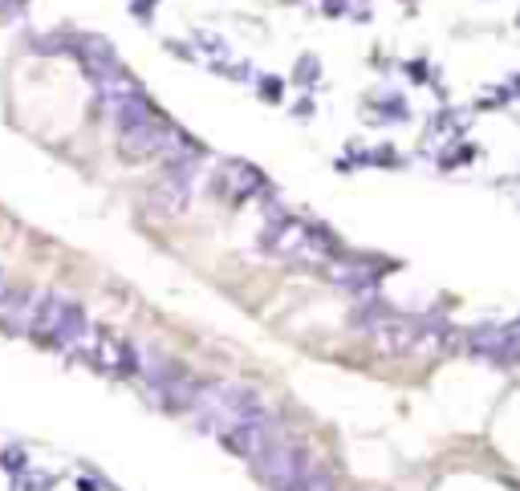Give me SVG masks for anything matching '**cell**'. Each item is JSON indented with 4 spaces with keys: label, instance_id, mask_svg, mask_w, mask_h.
I'll return each mask as SVG.
<instances>
[{
    "label": "cell",
    "instance_id": "6da1fadb",
    "mask_svg": "<svg viewBox=\"0 0 520 491\" xmlns=\"http://www.w3.org/2000/svg\"><path fill=\"white\" fill-rule=\"evenodd\" d=\"M184 130L167 126V118H151V122H135L118 130V154L126 163H146V159H167V151L175 146V138Z\"/></svg>",
    "mask_w": 520,
    "mask_h": 491
},
{
    "label": "cell",
    "instance_id": "7a4b0ae2",
    "mask_svg": "<svg viewBox=\"0 0 520 491\" xmlns=\"http://www.w3.org/2000/svg\"><path fill=\"white\" fill-rule=\"evenodd\" d=\"M305 463H309L305 451H301L297 443H289L285 434H277V439L252 459V467H256L260 483H264L269 491H285L301 472H305Z\"/></svg>",
    "mask_w": 520,
    "mask_h": 491
},
{
    "label": "cell",
    "instance_id": "3957f363",
    "mask_svg": "<svg viewBox=\"0 0 520 491\" xmlns=\"http://www.w3.org/2000/svg\"><path fill=\"white\" fill-rule=\"evenodd\" d=\"M374 341H378V349L382 354H395V357H403V354H414V349H423V333H427V317H406V313H386L382 321H378L374 329Z\"/></svg>",
    "mask_w": 520,
    "mask_h": 491
},
{
    "label": "cell",
    "instance_id": "277c9868",
    "mask_svg": "<svg viewBox=\"0 0 520 491\" xmlns=\"http://www.w3.org/2000/svg\"><path fill=\"white\" fill-rule=\"evenodd\" d=\"M90 346L82 349V354L94 362V370H102V374H138V354L130 341L114 338L110 329H90Z\"/></svg>",
    "mask_w": 520,
    "mask_h": 491
},
{
    "label": "cell",
    "instance_id": "5b68a950",
    "mask_svg": "<svg viewBox=\"0 0 520 491\" xmlns=\"http://www.w3.org/2000/svg\"><path fill=\"white\" fill-rule=\"evenodd\" d=\"M277 434H280V426L272 423V415H264V418H248V423H232L228 431H220V439L232 455H240V459L252 463Z\"/></svg>",
    "mask_w": 520,
    "mask_h": 491
},
{
    "label": "cell",
    "instance_id": "8992f818",
    "mask_svg": "<svg viewBox=\"0 0 520 491\" xmlns=\"http://www.w3.org/2000/svg\"><path fill=\"white\" fill-rule=\"evenodd\" d=\"M468 349L492 366H520V338L508 329H472L468 333Z\"/></svg>",
    "mask_w": 520,
    "mask_h": 491
},
{
    "label": "cell",
    "instance_id": "52a82bcc",
    "mask_svg": "<svg viewBox=\"0 0 520 491\" xmlns=\"http://www.w3.org/2000/svg\"><path fill=\"white\" fill-rule=\"evenodd\" d=\"M86 338H90V313H86V305H77V300L61 297V308H58V317H53V325H49L45 341H49V346H58V349H77Z\"/></svg>",
    "mask_w": 520,
    "mask_h": 491
},
{
    "label": "cell",
    "instance_id": "ba28073f",
    "mask_svg": "<svg viewBox=\"0 0 520 491\" xmlns=\"http://www.w3.org/2000/svg\"><path fill=\"white\" fill-rule=\"evenodd\" d=\"M77 61L86 66V74L94 77V86H102V82H110V77L126 74L122 61H118L114 45H110L106 37H82L77 41Z\"/></svg>",
    "mask_w": 520,
    "mask_h": 491
},
{
    "label": "cell",
    "instance_id": "9c48e42d",
    "mask_svg": "<svg viewBox=\"0 0 520 491\" xmlns=\"http://www.w3.org/2000/svg\"><path fill=\"white\" fill-rule=\"evenodd\" d=\"M329 277H334V284H342L350 292H370L386 277V269H378L374 261H337L329 269Z\"/></svg>",
    "mask_w": 520,
    "mask_h": 491
},
{
    "label": "cell",
    "instance_id": "30bf717a",
    "mask_svg": "<svg viewBox=\"0 0 520 491\" xmlns=\"http://www.w3.org/2000/svg\"><path fill=\"white\" fill-rule=\"evenodd\" d=\"M33 305H37V292L25 289V284H9L4 297H0V321H4L12 333H20V329H29V321H33Z\"/></svg>",
    "mask_w": 520,
    "mask_h": 491
},
{
    "label": "cell",
    "instance_id": "8fae6325",
    "mask_svg": "<svg viewBox=\"0 0 520 491\" xmlns=\"http://www.w3.org/2000/svg\"><path fill=\"white\" fill-rule=\"evenodd\" d=\"M260 187H264V175H260L252 163H228L220 171V191L228 195V199H236V203H244L248 195H256Z\"/></svg>",
    "mask_w": 520,
    "mask_h": 491
},
{
    "label": "cell",
    "instance_id": "7c38bea8",
    "mask_svg": "<svg viewBox=\"0 0 520 491\" xmlns=\"http://www.w3.org/2000/svg\"><path fill=\"white\" fill-rule=\"evenodd\" d=\"M285 491H334V479H329V472H321V467L305 463V472H301Z\"/></svg>",
    "mask_w": 520,
    "mask_h": 491
},
{
    "label": "cell",
    "instance_id": "4fadbf2b",
    "mask_svg": "<svg viewBox=\"0 0 520 491\" xmlns=\"http://www.w3.org/2000/svg\"><path fill=\"white\" fill-rule=\"evenodd\" d=\"M53 475L49 472H33V467H25V472L12 475V491H53Z\"/></svg>",
    "mask_w": 520,
    "mask_h": 491
},
{
    "label": "cell",
    "instance_id": "5bb4252c",
    "mask_svg": "<svg viewBox=\"0 0 520 491\" xmlns=\"http://www.w3.org/2000/svg\"><path fill=\"white\" fill-rule=\"evenodd\" d=\"M0 467H4L9 475L25 472V467H29V455H25V447H17V443L4 447V455H0Z\"/></svg>",
    "mask_w": 520,
    "mask_h": 491
},
{
    "label": "cell",
    "instance_id": "9a60e30c",
    "mask_svg": "<svg viewBox=\"0 0 520 491\" xmlns=\"http://www.w3.org/2000/svg\"><path fill=\"white\" fill-rule=\"evenodd\" d=\"M293 77H297L301 86H309V82H318V77H321V61L313 58V53H309V58H301V61H297V74H293Z\"/></svg>",
    "mask_w": 520,
    "mask_h": 491
},
{
    "label": "cell",
    "instance_id": "2e32d148",
    "mask_svg": "<svg viewBox=\"0 0 520 491\" xmlns=\"http://www.w3.org/2000/svg\"><path fill=\"white\" fill-rule=\"evenodd\" d=\"M280 94H285V82H277V77H260V97H264V102H280Z\"/></svg>",
    "mask_w": 520,
    "mask_h": 491
},
{
    "label": "cell",
    "instance_id": "e0dca14e",
    "mask_svg": "<svg viewBox=\"0 0 520 491\" xmlns=\"http://www.w3.org/2000/svg\"><path fill=\"white\" fill-rule=\"evenodd\" d=\"M200 45L208 49V53H212L216 61H224V58H228V45H224L220 37H208V33H200Z\"/></svg>",
    "mask_w": 520,
    "mask_h": 491
},
{
    "label": "cell",
    "instance_id": "ac0fdd59",
    "mask_svg": "<svg viewBox=\"0 0 520 491\" xmlns=\"http://www.w3.org/2000/svg\"><path fill=\"white\" fill-rule=\"evenodd\" d=\"M321 9H326V17H342V12H346V0H321Z\"/></svg>",
    "mask_w": 520,
    "mask_h": 491
},
{
    "label": "cell",
    "instance_id": "d6986e66",
    "mask_svg": "<svg viewBox=\"0 0 520 491\" xmlns=\"http://www.w3.org/2000/svg\"><path fill=\"white\" fill-rule=\"evenodd\" d=\"M77 491H102V487H98L90 475H77Z\"/></svg>",
    "mask_w": 520,
    "mask_h": 491
},
{
    "label": "cell",
    "instance_id": "ffe728a7",
    "mask_svg": "<svg viewBox=\"0 0 520 491\" xmlns=\"http://www.w3.org/2000/svg\"><path fill=\"white\" fill-rule=\"evenodd\" d=\"M4 289H9V277H4V269H0V297H4Z\"/></svg>",
    "mask_w": 520,
    "mask_h": 491
},
{
    "label": "cell",
    "instance_id": "44dd1931",
    "mask_svg": "<svg viewBox=\"0 0 520 491\" xmlns=\"http://www.w3.org/2000/svg\"><path fill=\"white\" fill-rule=\"evenodd\" d=\"M9 4H12V0H0V9H9Z\"/></svg>",
    "mask_w": 520,
    "mask_h": 491
},
{
    "label": "cell",
    "instance_id": "7402d4cb",
    "mask_svg": "<svg viewBox=\"0 0 520 491\" xmlns=\"http://www.w3.org/2000/svg\"><path fill=\"white\" fill-rule=\"evenodd\" d=\"M516 25H520V17H516Z\"/></svg>",
    "mask_w": 520,
    "mask_h": 491
}]
</instances>
